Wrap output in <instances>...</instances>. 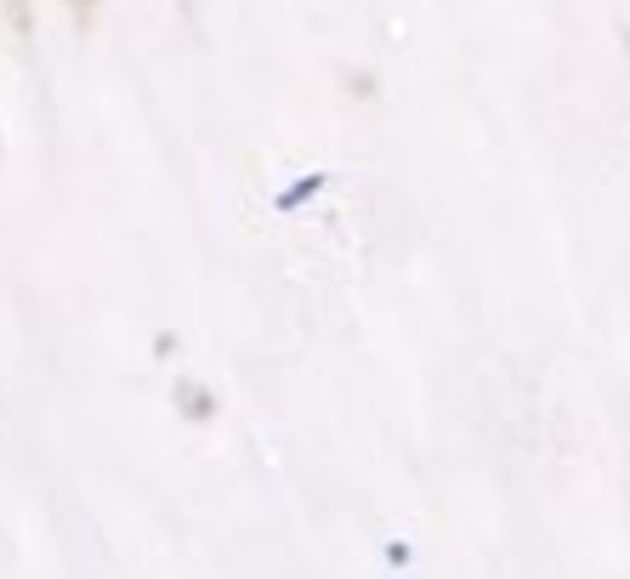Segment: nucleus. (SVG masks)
Here are the masks:
<instances>
[{
	"label": "nucleus",
	"instance_id": "obj_1",
	"mask_svg": "<svg viewBox=\"0 0 630 579\" xmlns=\"http://www.w3.org/2000/svg\"><path fill=\"white\" fill-rule=\"evenodd\" d=\"M318 182H324V176H301V182H296V188H290V193H279V205H284V211H290V205H301V199H313V193H318Z\"/></svg>",
	"mask_w": 630,
	"mask_h": 579
}]
</instances>
